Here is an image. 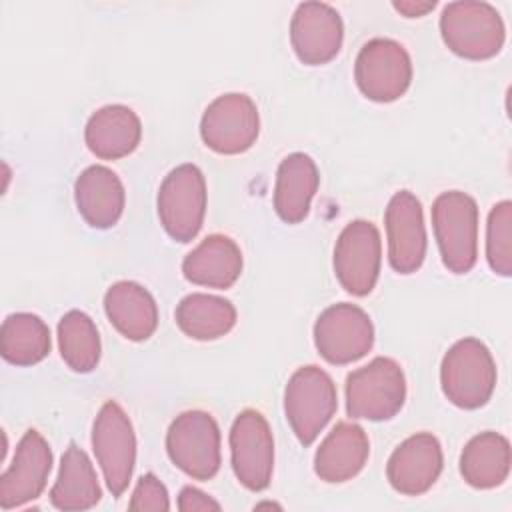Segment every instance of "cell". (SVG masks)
I'll return each mask as SVG.
<instances>
[{
	"mask_svg": "<svg viewBox=\"0 0 512 512\" xmlns=\"http://www.w3.org/2000/svg\"><path fill=\"white\" fill-rule=\"evenodd\" d=\"M440 34L454 54L466 60H486L502 50L506 28L492 4L458 0L444 6Z\"/></svg>",
	"mask_w": 512,
	"mask_h": 512,
	"instance_id": "6da1fadb",
	"label": "cell"
},
{
	"mask_svg": "<svg viewBox=\"0 0 512 512\" xmlns=\"http://www.w3.org/2000/svg\"><path fill=\"white\" fill-rule=\"evenodd\" d=\"M486 260L494 274H512V202L492 206L486 226Z\"/></svg>",
	"mask_w": 512,
	"mask_h": 512,
	"instance_id": "f1b7e54d",
	"label": "cell"
},
{
	"mask_svg": "<svg viewBox=\"0 0 512 512\" xmlns=\"http://www.w3.org/2000/svg\"><path fill=\"white\" fill-rule=\"evenodd\" d=\"M142 138V124L136 112L122 104H110L96 110L86 128L88 150L102 160H118L132 154Z\"/></svg>",
	"mask_w": 512,
	"mask_h": 512,
	"instance_id": "ffe728a7",
	"label": "cell"
},
{
	"mask_svg": "<svg viewBox=\"0 0 512 512\" xmlns=\"http://www.w3.org/2000/svg\"><path fill=\"white\" fill-rule=\"evenodd\" d=\"M178 510H182V512L220 510V504L216 500H212L206 492H202L194 486H184L180 496H178Z\"/></svg>",
	"mask_w": 512,
	"mask_h": 512,
	"instance_id": "4dcf8cb0",
	"label": "cell"
},
{
	"mask_svg": "<svg viewBox=\"0 0 512 512\" xmlns=\"http://www.w3.org/2000/svg\"><path fill=\"white\" fill-rule=\"evenodd\" d=\"M440 382L444 396L458 408H482L496 388V364L478 338L458 340L442 358Z\"/></svg>",
	"mask_w": 512,
	"mask_h": 512,
	"instance_id": "7a4b0ae2",
	"label": "cell"
},
{
	"mask_svg": "<svg viewBox=\"0 0 512 512\" xmlns=\"http://www.w3.org/2000/svg\"><path fill=\"white\" fill-rule=\"evenodd\" d=\"M74 198L80 216L88 226L112 228L124 212V186L116 172L106 166H88L74 184Z\"/></svg>",
	"mask_w": 512,
	"mask_h": 512,
	"instance_id": "d6986e66",
	"label": "cell"
},
{
	"mask_svg": "<svg viewBox=\"0 0 512 512\" xmlns=\"http://www.w3.org/2000/svg\"><path fill=\"white\" fill-rule=\"evenodd\" d=\"M102 490L98 484L96 470L88 454L70 442L66 448L58 478L50 490V502L58 510H88L100 502Z\"/></svg>",
	"mask_w": 512,
	"mask_h": 512,
	"instance_id": "cb8c5ba5",
	"label": "cell"
},
{
	"mask_svg": "<svg viewBox=\"0 0 512 512\" xmlns=\"http://www.w3.org/2000/svg\"><path fill=\"white\" fill-rule=\"evenodd\" d=\"M388 236V260L400 274L416 272L426 256V228L420 200L408 192H396L384 214Z\"/></svg>",
	"mask_w": 512,
	"mask_h": 512,
	"instance_id": "9a60e30c",
	"label": "cell"
},
{
	"mask_svg": "<svg viewBox=\"0 0 512 512\" xmlns=\"http://www.w3.org/2000/svg\"><path fill=\"white\" fill-rule=\"evenodd\" d=\"M52 470V450L44 436L30 428L20 438L12 464L0 476V506L12 510L36 500Z\"/></svg>",
	"mask_w": 512,
	"mask_h": 512,
	"instance_id": "5bb4252c",
	"label": "cell"
},
{
	"mask_svg": "<svg viewBox=\"0 0 512 512\" xmlns=\"http://www.w3.org/2000/svg\"><path fill=\"white\" fill-rule=\"evenodd\" d=\"M260 116L250 96L240 92L222 94L208 104L200 122L202 142L226 156L246 152L258 138Z\"/></svg>",
	"mask_w": 512,
	"mask_h": 512,
	"instance_id": "30bf717a",
	"label": "cell"
},
{
	"mask_svg": "<svg viewBox=\"0 0 512 512\" xmlns=\"http://www.w3.org/2000/svg\"><path fill=\"white\" fill-rule=\"evenodd\" d=\"M442 446L430 432L406 438L388 458L386 476L390 486L404 496L428 492L442 472Z\"/></svg>",
	"mask_w": 512,
	"mask_h": 512,
	"instance_id": "e0dca14e",
	"label": "cell"
},
{
	"mask_svg": "<svg viewBox=\"0 0 512 512\" xmlns=\"http://www.w3.org/2000/svg\"><path fill=\"white\" fill-rule=\"evenodd\" d=\"M178 328L194 340H216L236 324V308L230 300L194 292L180 300L174 312Z\"/></svg>",
	"mask_w": 512,
	"mask_h": 512,
	"instance_id": "484cf974",
	"label": "cell"
},
{
	"mask_svg": "<svg viewBox=\"0 0 512 512\" xmlns=\"http://www.w3.org/2000/svg\"><path fill=\"white\" fill-rule=\"evenodd\" d=\"M432 226L444 266L466 274L478 258V204L460 190L442 192L432 204Z\"/></svg>",
	"mask_w": 512,
	"mask_h": 512,
	"instance_id": "3957f363",
	"label": "cell"
},
{
	"mask_svg": "<svg viewBox=\"0 0 512 512\" xmlns=\"http://www.w3.org/2000/svg\"><path fill=\"white\" fill-rule=\"evenodd\" d=\"M92 448L112 496H122L132 480L136 462V436L124 408L108 400L92 426Z\"/></svg>",
	"mask_w": 512,
	"mask_h": 512,
	"instance_id": "ba28073f",
	"label": "cell"
},
{
	"mask_svg": "<svg viewBox=\"0 0 512 512\" xmlns=\"http://www.w3.org/2000/svg\"><path fill=\"white\" fill-rule=\"evenodd\" d=\"M318 182V168L308 154L292 152L280 162L274 184V210L282 222L298 224L308 216Z\"/></svg>",
	"mask_w": 512,
	"mask_h": 512,
	"instance_id": "603a6c76",
	"label": "cell"
},
{
	"mask_svg": "<svg viewBox=\"0 0 512 512\" xmlns=\"http://www.w3.org/2000/svg\"><path fill=\"white\" fill-rule=\"evenodd\" d=\"M342 38V18L330 4H298L290 22V42L300 62L308 66H320L330 62L340 52Z\"/></svg>",
	"mask_w": 512,
	"mask_h": 512,
	"instance_id": "2e32d148",
	"label": "cell"
},
{
	"mask_svg": "<svg viewBox=\"0 0 512 512\" xmlns=\"http://www.w3.org/2000/svg\"><path fill=\"white\" fill-rule=\"evenodd\" d=\"M354 78L368 100L394 102L410 88L412 60L400 42L372 38L356 56Z\"/></svg>",
	"mask_w": 512,
	"mask_h": 512,
	"instance_id": "9c48e42d",
	"label": "cell"
},
{
	"mask_svg": "<svg viewBox=\"0 0 512 512\" xmlns=\"http://www.w3.org/2000/svg\"><path fill=\"white\" fill-rule=\"evenodd\" d=\"M382 262V240L378 228L368 220H354L344 226L334 246V274L340 286L352 296H366L374 290Z\"/></svg>",
	"mask_w": 512,
	"mask_h": 512,
	"instance_id": "7c38bea8",
	"label": "cell"
},
{
	"mask_svg": "<svg viewBox=\"0 0 512 512\" xmlns=\"http://www.w3.org/2000/svg\"><path fill=\"white\" fill-rule=\"evenodd\" d=\"M166 450L184 474L210 480L220 470V428L208 412H182L166 432Z\"/></svg>",
	"mask_w": 512,
	"mask_h": 512,
	"instance_id": "52a82bcc",
	"label": "cell"
},
{
	"mask_svg": "<svg viewBox=\"0 0 512 512\" xmlns=\"http://www.w3.org/2000/svg\"><path fill=\"white\" fill-rule=\"evenodd\" d=\"M50 328L30 312L6 316L0 328L2 358L14 366H32L42 362L50 352Z\"/></svg>",
	"mask_w": 512,
	"mask_h": 512,
	"instance_id": "4316f807",
	"label": "cell"
},
{
	"mask_svg": "<svg viewBox=\"0 0 512 512\" xmlns=\"http://www.w3.org/2000/svg\"><path fill=\"white\" fill-rule=\"evenodd\" d=\"M110 324L128 340H148L158 326V306L152 294L132 280L112 284L104 294Z\"/></svg>",
	"mask_w": 512,
	"mask_h": 512,
	"instance_id": "44dd1931",
	"label": "cell"
},
{
	"mask_svg": "<svg viewBox=\"0 0 512 512\" xmlns=\"http://www.w3.org/2000/svg\"><path fill=\"white\" fill-rule=\"evenodd\" d=\"M58 346L62 360L74 372H92L100 362L98 328L82 310H70L60 318Z\"/></svg>",
	"mask_w": 512,
	"mask_h": 512,
	"instance_id": "83f0119b",
	"label": "cell"
},
{
	"mask_svg": "<svg viewBox=\"0 0 512 512\" xmlns=\"http://www.w3.org/2000/svg\"><path fill=\"white\" fill-rule=\"evenodd\" d=\"M182 272L192 284L226 290L240 278L242 252L232 238L210 234L186 254Z\"/></svg>",
	"mask_w": 512,
	"mask_h": 512,
	"instance_id": "7402d4cb",
	"label": "cell"
},
{
	"mask_svg": "<svg viewBox=\"0 0 512 512\" xmlns=\"http://www.w3.org/2000/svg\"><path fill=\"white\" fill-rule=\"evenodd\" d=\"M338 408L334 380L318 366L298 368L284 390L286 420L296 438L310 446Z\"/></svg>",
	"mask_w": 512,
	"mask_h": 512,
	"instance_id": "5b68a950",
	"label": "cell"
},
{
	"mask_svg": "<svg viewBox=\"0 0 512 512\" xmlns=\"http://www.w3.org/2000/svg\"><path fill=\"white\" fill-rule=\"evenodd\" d=\"M370 442L362 426L354 422H338L314 456V472L320 480L340 484L352 480L366 464Z\"/></svg>",
	"mask_w": 512,
	"mask_h": 512,
	"instance_id": "ac0fdd59",
	"label": "cell"
},
{
	"mask_svg": "<svg viewBox=\"0 0 512 512\" xmlns=\"http://www.w3.org/2000/svg\"><path fill=\"white\" fill-rule=\"evenodd\" d=\"M406 400V378L400 364L378 356L346 378V412L350 418L382 422L394 418Z\"/></svg>",
	"mask_w": 512,
	"mask_h": 512,
	"instance_id": "277c9868",
	"label": "cell"
},
{
	"mask_svg": "<svg viewBox=\"0 0 512 512\" xmlns=\"http://www.w3.org/2000/svg\"><path fill=\"white\" fill-rule=\"evenodd\" d=\"M128 508L130 510H168L170 500H168L166 486L152 472L140 476Z\"/></svg>",
	"mask_w": 512,
	"mask_h": 512,
	"instance_id": "f546056e",
	"label": "cell"
},
{
	"mask_svg": "<svg viewBox=\"0 0 512 512\" xmlns=\"http://www.w3.org/2000/svg\"><path fill=\"white\" fill-rule=\"evenodd\" d=\"M314 344L326 362L336 366L352 364L366 356L374 344L372 320L356 304H334L318 316Z\"/></svg>",
	"mask_w": 512,
	"mask_h": 512,
	"instance_id": "8fae6325",
	"label": "cell"
},
{
	"mask_svg": "<svg viewBox=\"0 0 512 512\" xmlns=\"http://www.w3.org/2000/svg\"><path fill=\"white\" fill-rule=\"evenodd\" d=\"M394 10H398L406 18H420L426 16L430 10H434L436 0H396L392 2Z\"/></svg>",
	"mask_w": 512,
	"mask_h": 512,
	"instance_id": "1f68e13d",
	"label": "cell"
},
{
	"mask_svg": "<svg viewBox=\"0 0 512 512\" xmlns=\"http://www.w3.org/2000/svg\"><path fill=\"white\" fill-rule=\"evenodd\" d=\"M158 218L176 242H190L202 228L206 214V180L198 166L180 164L160 184Z\"/></svg>",
	"mask_w": 512,
	"mask_h": 512,
	"instance_id": "8992f818",
	"label": "cell"
},
{
	"mask_svg": "<svg viewBox=\"0 0 512 512\" xmlns=\"http://www.w3.org/2000/svg\"><path fill=\"white\" fill-rule=\"evenodd\" d=\"M510 442L498 432L476 434L460 454L462 478L480 490L504 484L510 474Z\"/></svg>",
	"mask_w": 512,
	"mask_h": 512,
	"instance_id": "d4e9b609",
	"label": "cell"
},
{
	"mask_svg": "<svg viewBox=\"0 0 512 512\" xmlns=\"http://www.w3.org/2000/svg\"><path fill=\"white\" fill-rule=\"evenodd\" d=\"M232 470L238 482L260 492L268 488L274 470V438L258 410H242L230 428Z\"/></svg>",
	"mask_w": 512,
	"mask_h": 512,
	"instance_id": "4fadbf2b",
	"label": "cell"
}]
</instances>
